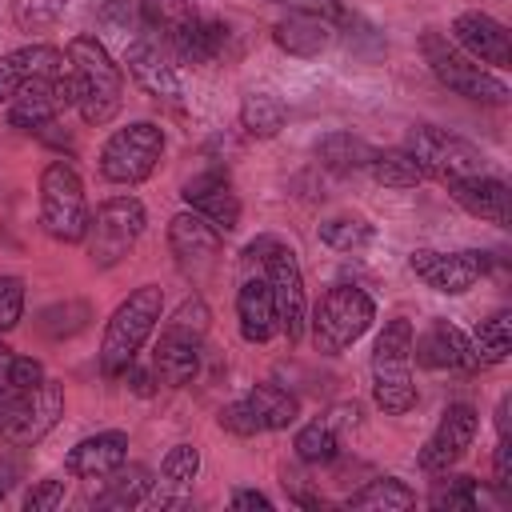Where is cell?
I'll return each instance as SVG.
<instances>
[{"instance_id":"1","label":"cell","mask_w":512,"mask_h":512,"mask_svg":"<svg viewBox=\"0 0 512 512\" xmlns=\"http://www.w3.org/2000/svg\"><path fill=\"white\" fill-rule=\"evenodd\" d=\"M64 68L72 84V108L80 112V120L96 128L108 124L124 104V72L112 60V52L92 32H80L64 48Z\"/></svg>"},{"instance_id":"2","label":"cell","mask_w":512,"mask_h":512,"mask_svg":"<svg viewBox=\"0 0 512 512\" xmlns=\"http://www.w3.org/2000/svg\"><path fill=\"white\" fill-rule=\"evenodd\" d=\"M160 312H164V292L156 284H140L136 292H128V300L116 304V312L104 328V340H100V372L104 376H124L136 364V352L160 324Z\"/></svg>"},{"instance_id":"3","label":"cell","mask_w":512,"mask_h":512,"mask_svg":"<svg viewBox=\"0 0 512 512\" xmlns=\"http://www.w3.org/2000/svg\"><path fill=\"white\" fill-rule=\"evenodd\" d=\"M372 400L388 416H404L416 404L412 384V324L388 320L372 344Z\"/></svg>"},{"instance_id":"4","label":"cell","mask_w":512,"mask_h":512,"mask_svg":"<svg viewBox=\"0 0 512 512\" xmlns=\"http://www.w3.org/2000/svg\"><path fill=\"white\" fill-rule=\"evenodd\" d=\"M40 228L60 244H80L88 232L84 180L68 160H52L40 172Z\"/></svg>"},{"instance_id":"5","label":"cell","mask_w":512,"mask_h":512,"mask_svg":"<svg viewBox=\"0 0 512 512\" xmlns=\"http://www.w3.org/2000/svg\"><path fill=\"white\" fill-rule=\"evenodd\" d=\"M148 224V212L136 196H108L104 204H96V212H88V232H84V252L96 268H116L140 240Z\"/></svg>"},{"instance_id":"6","label":"cell","mask_w":512,"mask_h":512,"mask_svg":"<svg viewBox=\"0 0 512 512\" xmlns=\"http://www.w3.org/2000/svg\"><path fill=\"white\" fill-rule=\"evenodd\" d=\"M420 48H424V60H428L432 76H436L444 88H452L456 96L480 100V104H508V96H512L508 84H504L496 72H488L484 64H476L468 52H460L448 36L424 32V36H420Z\"/></svg>"},{"instance_id":"7","label":"cell","mask_w":512,"mask_h":512,"mask_svg":"<svg viewBox=\"0 0 512 512\" xmlns=\"http://www.w3.org/2000/svg\"><path fill=\"white\" fill-rule=\"evenodd\" d=\"M372 320H376V304H372V296L364 292V288H356V284H336V288H328L324 296H320V304H316V312L308 316V324H312V340H316V348L320 352H344L348 344H356L368 328H372Z\"/></svg>"},{"instance_id":"8","label":"cell","mask_w":512,"mask_h":512,"mask_svg":"<svg viewBox=\"0 0 512 512\" xmlns=\"http://www.w3.org/2000/svg\"><path fill=\"white\" fill-rule=\"evenodd\" d=\"M164 156V128L156 120H132L116 128L100 148V176L108 184H140Z\"/></svg>"},{"instance_id":"9","label":"cell","mask_w":512,"mask_h":512,"mask_svg":"<svg viewBox=\"0 0 512 512\" xmlns=\"http://www.w3.org/2000/svg\"><path fill=\"white\" fill-rule=\"evenodd\" d=\"M404 152L420 164L424 176L444 180V184L484 172V152L480 148H472L468 140H460L444 128H432V124H412L408 136H404Z\"/></svg>"},{"instance_id":"10","label":"cell","mask_w":512,"mask_h":512,"mask_svg":"<svg viewBox=\"0 0 512 512\" xmlns=\"http://www.w3.org/2000/svg\"><path fill=\"white\" fill-rule=\"evenodd\" d=\"M264 280L272 288V300H276V320H280V332L288 336V344H296L308 328V292H304V272H300V260L288 244H272L264 252Z\"/></svg>"},{"instance_id":"11","label":"cell","mask_w":512,"mask_h":512,"mask_svg":"<svg viewBox=\"0 0 512 512\" xmlns=\"http://www.w3.org/2000/svg\"><path fill=\"white\" fill-rule=\"evenodd\" d=\"M64 416V384L44 376V384H36L32 392L16 396V404L8 408L0 436L8 444H40Z\"/></svg>"},{"instance_id":"12","label":"cell","mask_w":512,"mask_h":512,"mask_svg":"<svg viewBox=\"0 0 512 512\" xmlns=\"http://www.w3.org/2000/svg\"><path fill=\"white\" fill-rule=\"evenodd\" d=\"M408 268L436 292L460 296L468 292L484 272H488V252L480 248H460V252H440V248H416L408 256Z\"/></svg>"},{"instance_id":"13","label":"cell","mask_w":512,"mask_h":512,"mask_svg":"<svg viewBox=\"0 0 512 512\" xmlns=\"http://www.w3.org/2000/svg\"><path fill=\"white\" fill-rule=\"evenodd\" d=\"M8 124L12 128H48L64 108H72V84H68V68L40 76L32 84H24L8 104Z\"/></svg>"},{"instance_id":"14","label":"cell","mask_w":512,"mask_h":512,"mask_svg":"<svg viewBox=\"0 0 512 512\" xmlns=\"http://www.w3.org/2000/svg\"><path fill=\"white\" fill-rule=\"evenodd\" d=\"M476 424H480V416H476L472 404H448L444 416H440V424H436V432L424 440V448H420V456H416L420 468H428V472H448V468L472 448Z\"/></svg>"},{"instance_id":"15","label":"cell","mask_w":512,"mask_h":512,"mask_svg":"<svg viewBox=\"0 0 512 512\" xmlns=\"http://www.w3.org/2000/svg\"><path fill=\"white\" fill-rule=\"evenodd\" d=\"M452 44L460 52H468L476 64H492V68H508L512 64V36L488 12H460L452 20Z\"/></svg>"},{"instance_id":"16","label":"cell","mask_w":512,"mask_h":512,"mask_svg":"<svg viewBox=\"0 0 512 512\" xmlns=\"http://www.w3.org/2000/svg\"><path fill=\"white\" fill-rule=\"evenodd\" d=\"M412 356H416V364H424L432 372H480L476 356H472V340L448 320H432L412 340Z\"/></svg>"},{"instance_id":"17","label":"cell","mask_w":512,"mask_h":512,"mask_svg":"<svg viewBox=\"0 0 512 512\" xmlns=\"http://www.w3.org/2000/svg\"><path fill=\"white\" fill-rule=\"evenodd\" d=\"M180 196H184V204H188L196 216H204L220 236H228V232L240 228V200H236L232 184H228L220 172H200V176H192Z\"/></svg>"},{"instance_id":"18","label":"cell","mask_w":512,"mask_h":512,"mask_svg":"<svg viewBox=\"0 0 512 512\" xmlns=\"http://www.w3.org/2000/svg\"><path fill=\"white\" fill-rule=\"evenodd\" d=\"M124 64H128V76H132V80H136L152 100L176 104V100L184 96L180 76H176V68L168 64V56L160 52V44H156V40H148V36L132 40V44L124 48Z\"/></svg>"},{"instance_id":"19","label":"cell","mask_w":512,"mask_h":512,"mask_svg":"<svg viewBox=\"0 0 512 512\" xmlns=\"http://www.w3.org/2000/svg\"><path fill=\"white\" fill-rule=\"evenodd\" d=\"M452 200L476 216V220H488L496 228H508L512 224V200H508V184L500 176H488V172H476V176H464V180H452L448 184Z\"/></svg>"},{"instance_id":"20","label":"cell","mask_w":512,"mask_h":512,"mask_svg":"<svg viewBox=\"0 0 512 512\" xmlns=\"http://www.w3.org/2000/svg\"><path fill=\"white\" fill-rule=\"evenodd\" d=\"M52 72H64V52L52 44H24L16 52H4L0 56V104H8L24 84L52 76Z\"/></svg>"},{"instance_id":"21","label":"cell","mask_w":512,"mask_h":512,"mask_svg":"<svg viewBox=\"0 0 512 512\" xmlns=\"http://www.w3.org/2000/svg\"><path fill=\"white\" fill-rule=\"evenodd\" d=\"M124 460H128V432L108 428V432L84 436V440L68 452L64 468H68L72 476H80V480H100V476L116 472Z\"/></svg>"},{"instance_id":"22","label":"cell","mask_w":512,"mask_h":512,"mask_svg":"<svg viewBox=\"0 0 512 512\" xmlns=\"http://www.w3.org/2000/svg\"><path fill=\"white\" fill-rule=\"evenodd\" d=\"M236 320H240V336L248 344H268L280 332L276 300H272V288H268L264 276H252V280L240 284V292H236Z\"/></svg>"},{"instance_id":"23","label":"cell","mask_w":512,"mask_h":512,"mask_svg":"<svg viewBox=\"0 0 512 512\" xmlns=\"http://www.w3.org/2000/svg\"><path fill=\"white\" fill-rule=\"evenodd\" d=\"M168 248H172V256H176L184 268H192V264H212V256L220 252V232H216L204 216H196L192 208H184V212H176V216L168 220Z\"/></svg>"},{"instance_id":"24","label":"cell","mask_w":512,"mask_h":512,"mask_svg":"<svg viewBox=\"0 0 512 512\" xmlns=\"http://www.w3.org/2000/svg\"><path fill=\"white\" fill-rule=\"evenodd\" d=\"M272 40L288 52V56H320L332 44V20L312 16V12H288L276 28Z\"/></svg>"},{"instance_id":"25","label":"cell","mask_w":512,"mask_h":512,"mask_svg":"<svg viewBox=\"0 0 512 512\" xmlns=\"http://www.w3.org/2000/svg\"><path fill=\"white\" fill-rule=\"evenodd\" d=\"M152 372L168 388H184L200 372V340H184V336H164L160 332V344L152 352Z\"/></svg>"},{"instance_id":"26","label":"cell","mask_w":512,"mask_h":512,"mask_svg":"<svg viewBox=\"0 0 512 512\" xmlns=\"http://www.w3.org/2000/svg\"><path fill=\"white\" fill-rule=\"evenodd\" d=\"M100 480H104V488L92 492V508H136V504L148 500V492L156 484L148 476V468H140V464H132V468L120 464L116 472H108Z\"/></svg>"},{"instance_id":"27","label":"cell","mask_w":512,"mask_h":512,"mask_svg":"<svg viewBox=\"0 0 512 512\" xmlns=\"http://www.w3.org/2000/svg\"><path fill=\"white\" fill-rule=\"evenodd\" d=\"M372 144L352 136V132H328L320 144H316V160L328 168V172H340V176H352V172H364L368 160H372Z\"/></svg>"},{"instance_id":"28","label":"cell","mask_w":512,"mask_h":512,"mask_svg":"<svg viewBox=\"0 0 512 512\" xmlns=\"http://www.w3.org/2000/svg\"><path fill=\"white\" fill-rule=\"evenodd\" d=\"M284 104L280 96L272 92H248L240 100V128L252 136V140H272L280 128H284Z\"/></svg>"},{"instance_id":"29","label":"cell","mask_w":512,"mask_h":512,"mask_svg":"<svg viewBox=\"0 0 512 512\" xmlns=\"http://www.w3.org/2000/svg\"><path fill=\"white\" fill-rule=\"evenodd\" d=\"M468 340H472L476 368H496V364H504L508 352H512V316H508V312H496V316L480 320L476 336H468Z\"/></svg>"},{"instance_id":"30","label":"cell","mask_w":512,"mask_h":512,"mask_svg":"<svg viewBox=\"0 0 512 512\" xmlns=\"http://www.w3.org/2000/svg\"><path fill=\"white\" fill-rule=\"evenodd\" d=\"M412 504H416V492L396 476L368 480L360 492L348 496V508H360V512H400V508H412Z\"/></svg>"},{"instance_id":"31","label":"cell","mask_w":512,"mask_h":512,"mask_svg":"<svg viewBox=\"0 0 512 512\" xmlns=\"http://www.w3.org/2000/svg\"><path fill=\"white\" fill-rule=\"evenodd\" d=\"M248 404L256 408L264 432H280V428L296 424V416H300L296 396H292L288 388H280V384H256V388L248 392Z\"/></svg>"},{"instance_id":"32","label":"cell","mask_w":512,"mask_h":512,"mask_svg":"<svg viewBox=\"0 0 512 512\" xmlns=\"http://www.w3.org/2000/svg\"><path fill=\"white\" fill-rule=\"evenodd\" d=\"M140 16H144L148 32H156L168 44L180 28H188L200 16V8H196V0H140Z\"/></svg>"},{"instance_id":"33","label":"cell","mask_w":512,"mask_h":512,"mask_svg":"<svg viewBox=\"0 0 512 512\" xmlns=\"http://www.w3.org/2000/svg\"><path fill=\"white\" fill-rule=\"evenodd\" d=\"M368 172H372V180H376V184H384V188H416V184L424 180L420 164H416V160H412L404 148H384V152H372Z\"/></svg>"},{"instance_id":"34","label":"cell","mask_w":512,"mask_h":512,"mask_svg":"<svg viewBox=\"0 0 512 512\" xmlns=\"http://www.w3.org/2000/svg\"><path fill=\"white\" fill-rule=\"evenodd\" d=\"M336 448H340V432L320 416V420H312V424H304L300 432H296V456L304 460V464H328L332 456H336Z\"/></svg>"},{"instance_id":"35","label":"cell","mask_w":512,"mask_h":512,"mask_svg":"<svg viewBox=\"0 0 512 512\" xmlns=\"http://www.w3.org/2000/svg\"><path fill=\"white\" fill-rule=\"evenodd\" d=\"M200 472V452L192 444H176L168 448V456L160 460V484L172 488V492H184Z\"/></svg>"},{"instance_id":"36","label":"cell","mask_w":512,"mask_h":512,"mask_svg":"<svg viewBox=\"0 0 512 512\" xmlns=\"http://www.w3.org/2000/svg\"><path fill=\"white\" fill-rule=\"evenodd\" d=\"M68 4L72 0H16L12 4V20H16L20 32H44L68 12Z\"/></svg>"},{"instance_id":"37","label":"cell","mask_w":512,"mask_h":512,"mask_svg":"<svg viewBox=\"0 0 512 512\" xmlns=\"http://www.w3.org/2000/svg\"><path fill=\"white\" fill-rule=\"evenodd\" d=\"M208 332V304L200 296H188L168 320H164V336H184V340H204Z\"/></svg>"},{"instance_id":"38","label":"cell","mask_w":512,"mask_h":512,"mask_svg":"<svg viewBox=\"0 0 512 512\" xmlns=\"http://www.w3.org/2000/svg\"><path fill=\"white\" fill-rule=\"evenodd\" d=\"M320 240L328 248H340V252H356L372 240V228L364 220H348V216H336V220H324L320 224Z\"/></svg>"},{"instance_id":"39","label":"cell","mask_w":512,"mask_h":512,"mask_svg":"<svg viewBox=\"0 0 512 512\" xmlns=\"http://www.w3.org/2000/svg\"><path fill=\"white\" fill-rule=\"evenodd\" d=\"M428 504L432 508H448V512H468V508H476V480L472 476H448V480H436V488H432V496H428Z\"/></svg>"},{"instance_id":"40","label":"cell","mask_w":512,"mask_h":512,"mask_svg":"<svg viewBox=\"0 0 512 512\" xmlns=\"http://www.w3.org/2000/svg\"><path fill=\"white\" fill-rule=\"evenodd\" d=\"M216 424H220L224 432L240 436V440H248V436H260V432H264V424H260L256 408L248 404V396H240V400L224 404V408H220V416H216Z\"/></svg>"},{"instance_id":"41","label":"cell","mask_w":512,"mask_h":512,"mask_svg":"<svg viewBox=\"0 0 512 512\" xmlns=\"http://www.w3.org/2000/svg\"><path fill=\"white\" fill-rule=\"evenodd\" d=\"M24 316V280L20 276H0V336L12 332Z\"/></svg>"},{"instance_id":"42","label":"cell","mask_w":512,"mask_h":512,"mask_svg":"<svg viewBox=\"0 0 512 512\" xmlns=\"http://www.w3.org/2000/svg\"><path fill=\"white\" fill-rule=\"evenodd\" d=\"M60 504H64V480H56V476L40 480V484L24 496V512H52V508H60Z\"/></svg>"},{"instance_id":"43","label":"cell","mask_w":512,"mask_h":512,"mask_svg":"<svg viewBox=\"0 0 512 512\" xmlns=\"http://www.w3.org/2000/svg\"><path fill=\"white\" fill-rule=\"evenodd\" d=\"M12 392H32L36 384H44V364L40 360H32V356H12Z\"/></svg>"},{"instance_id":"44","label":"cell","mask_w":512,"mask_h":512,"mask_svg":"<svg viewBox=\"0 0 512 512\" xmlns=\"http://www.w3.org/2000/svg\"><path fill=\"white\" fill-rule=\"evenodd\" d=\"M492 480H496V488H500V492H508V488H512V440H508V436H500V444H496Z\"/></svg>"},{"instance_id":"45","label":"cell","mask_w":512,"mask_h":512,"mask_svg":"<svg viewBox=\"0 0 512 512\" xmlns=\"http://www.w3.org/2000/svg\"><path fill=\"white\" fill-rule=\"evenodd\" d=\"M272 4H284L288 12H312V16H324V20H340L344 8L336 0H272Z\"/></svg>"},{"instance_id":"46","label":"cell","mask_w":512,"mask_h":512,"mask_svg":"<svg viewBox=\"0 0 512 512\" xmlns=\"http://www.w3.org/2000/svg\"><path fill=\"white\" fill-rule=\"evenodd\" d=\"M228 504H232V508H260V512H272V500H268L264 492H256V488H236Z\"/></svg>"},{"instance_id":"47","label":"cell","mask_w":512,"mask_h":512,"mask_svg":"<svg viewBox=\"0 0 512 512\" xmlns=\"http://www.w3.org/2000/svg\"><path fill=\"white\" fill-rule=\"evenodd\" d=\"M12 356H16V352L0 340V392H12V384H8V380H12Z\"/></svg>"},{"instance_id":"48","label":"cell","mask_w":512,"mask_h":512,"mask_svg":"<svg viewBox=\"0 0 512 512\" xmlns=\"http://www.w3.org/2000/svg\"><path fill=\"white\" fill-rule=\"evenodd\" d=\"M496 428H500V436H508V396H504L500 408H496Z\"/></svg>"},{"instance_id":"49","label":"cell","mask_w":512,"mask_h":512,"mask_svg":"<svg viewBox=\"0 0 512 512\" xmlns=\"http://www.w3.org/2000/svg\"><path fill=\"white\" fill-rule=\"evenodd\" d=\"M8 488H12V468H8V464H0V500L8 496Z\"/></svg>"}]
</instances>
